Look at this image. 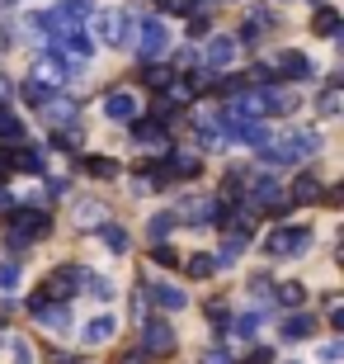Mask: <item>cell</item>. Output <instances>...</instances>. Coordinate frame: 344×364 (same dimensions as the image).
<instances>
[{
    "label": "cell",
    "instance_id": "obj_24",
    "mask_svg": "<svg viewBox=\"0 0 344 364\" xmlns=\"http://www.w3.org/2000/svg\"><path fill=\"white\" fill-rule=\"evenodd\" d=\"M269 294H274L278 303H283V308H292V312H297V308H302V303H306V289H302V284H297V279L278 284V289H269Z\"/></svg>",
    "mask_w": 344,
    "mask_h": 364
},
{
    "label": "cell",
    "instance_id": "obj_1",
    "mask_svg": "<svg viewBox=\"0 0 344 364\" xmlns=\"http://www.w3.org/2000/svg\"><path fill=\"white\" fill-rule=\"evenodd\" d=\"M52 232V218L43 213V208H14L10 218H5V242L19 251V246L38 242V237H48Z\"/></svg>",
    "mask_w": 344,
    "mask_h": 364
},
{
    "label": "cell",
    "instance_id": "obj_25",
    "mask_svg": "<svg viewBox=\"0 0 344 364\" xmlns=\"http://www.w3.org/2000/svg\"><path fill=\"white\" fill-rule=\"evenodd\" d=\"M292 151H297V161H302V156H316L321 151V133L316 128H297V133H292Z\"/></svg>",
    "mask_w": 344,
    "mask_h": 364
},
{
    "label": "cell",
    "instance_id": "obj_13",
    "mask_svg": "<svg viewBox=\"0 0 344 364\" xmlns=\"http://www.w3.org/2000/svg\"><path fill=\"white\" fill-rule=\"evenodd\" d=\"M260 322H265V317H260V312H240V317H231V322H226V346H250L255 341V331H260Z\"/></svg>",
    "mask_w": 344,
    "mask_h": 364
},
{
    "label": "cell",
    "instance_id": "obj_18",
    "mask_svg": "<svg viewBox=\"0 0 344 364\" xmlns=\"http://www.w3.org/2000/svg\"><path fill=\"white\" fill-rule=\"evenodd\" d=\"M344 28V14L331 10V5H316V14H311V33H321V38H335Z\"/></svg>",
    "mask_w": 344,
    "mask_h": 364
},
{
    "label": "cell",
    "instance_id": "obj_39",
    "mask_svg": "<svg viewBox=\"0 0 344 364\" xmlns=\"http://www.w3.org/2000/svg\"><path fill=\"white\" fill-rule=\"evenodd\" d=\"M340 355H344V346H340V341H326V346H321V360H326V364H335Z\"/></svg>",
    "mask_w": 344,
    "mask_h": 364
},
{
    "label": "cell",
    "instance_id": "obj_43",
    "mask_svg": "<svg viewBox=\"0 0 344 364\" xmlns=\"http://www.w3.org/2000/svg\"><path fill=\"white\" fill-rule=\"evenodd\" d=\"M146 360H151V355L137 346V350H123V360H118V364H146Z\"/></svg>",
    "mask_w": 344,
    "mask_h": 364
},
{
    "label": "cell",
    "instance_id": "obj_33",
    "mask_svg": "<svg viewBox=\"0 0 344 364\" xmlns=\"http://www.w3.org/2000/svg\"><path fill=\"white\" fill-rule=\"evenodd\" d=\"M19 274H24L19 260H0V294H14L19 289Z\"/></svg>",
    "mask_w": 344,
    "mask_h": 364
},
{
    "label": "cell",
    "instance_id": "obj_41",
    "mask_svg": "<svg viewBox=\"0 0 344 364\" xmlns=\"http://www.w3.org/2000/svg\"><path fill=\"white\" fill-rule=\"evenodd\" d=\"M199 364H236V360H231L226 350H203V360H199Z\"/></svg>",
    "mask_w": 344,
    "mask_h": 364
},
{
    "label": "cell",
    "instance_id": "obj_22",
    "mask_svg": "<svg viewBox=\"0 0 344 364\" xmlns=\"http://www.w3.org/2000/svg\"><path fill=\"white\" fill-rule=\"evenodd\" d=\"M245 185H250V171H245V166H231V171L222 176V194L226 199H245Z\"/></svg>",
    "mask_w": 344,
    "mask_h": 364
},
{
    "label": "cell",
    "instance_id": "obj_16",
    "mask_svg": "<svg viewBox=\"0 0 344 364\" xmlns=\"http://www.w3.org/2000/svg\"><path fill=\"white\" fill-rule=\"evenodd\" d=\"M278 336L292 341V346H297V341H311V336H316V317H311V312H292V317H283Z\"/></svg>",
    "mask_w": 344,
    "mask_h": 364
},
{
    "label": "cell",
    "instance_id": "obj_32",
    "mask_svg": "<svg viewBox=\"0 0 344 364\" xmlns=\"http://www.w3.org/2000/svg\"><path fill=\"white\" fill-rule=\"evenodd\" d=\"M142 81H146V85H156V90H165V85L174 81V67H160V62H146V67H142Z\"/></svg>",
    "mask_w": 344,
    "mask_h": 364
},
{
    "label": "cell",
    "instance_id": "obj_23",
    "mask_svg": "<svg viewBox=\"0 0 344 364\" xmlns=\"http://www.w3.org/2000/svg\"><path fill=\"white\" fill-rule=\"evenodd\" d=\"M99 223H109V213H104V203H94V199H85V203H76V228H99Z\"/></svg>",
    "mask_w": 344,
    "mask_h": 364
},
{
    "label": "cell",
    "instance_id": "obj_7",
    "mask_svg": "<svg viewBox=\"0 0 344 364\" xmlns=\"http://www.w3.org/2000/svg\"><path fill=\"white\" fill-rule=\"evenodd\" d=\"M274 76H283V81H316V62L306 53H297V48H288V53H278Z\"/></svg>",
    "mask_w": 344,
    "mask_h": 364
},
{
    "label": "cell",
    "instance_id": "obj_28",
    "mask_svg": "<svg viewBox=\"0 0 344 364\" xmlns=\"http://www.w3.org/2000/svg\"><path fill=\"white\" fill-rule=\"evenodd\" d=\"M80 171H85V176H94V180H113V176H118V161H109V156H85V161H80Z\"/></svg>",
    "mask_w": 344,
    "mask_h": 364
},
{
    "label": "cell",
    "instance_id": "obj_4",
    "mask_svg": "<svg viewBox=\"0 0 344 364\" xmlns=\"http://www.w3.org/2000/svg\"><path fill=\"white\" fill-rule=\"evenodd\" d=\"M99 33L109 48H128L137 33V10H104L99 14Z\"/></svg>",
    "mask_w": 344,
    "mask_h": 364
},
{
    "label": "cell",
    "instance_id": "obj_15",
    "mask_svg": "<svg viewBox=\"0 0 344 364\" xmlns=\"http://www.w3.org/2000/svg\"><path fill=\"white\" fill-rule=\"evenodd\" d=\"M255 100H260V114H292V109H297L292 90H278V85H260Z\"/></svg>",
    "mask_w": 344,
    "mask_h": 364
},
{
    "label": "cell",
    "instance_id": "obj_17",
    "mask_svg": "<svg viewBox=\"0 0 344 364\" xmlns=\"http://www.w3.org/2000/svg\"><path fill=\"white\" fill-rule=\"evenodd\" d=\"M113 331H118V322H113V317L104 312V317H90V322L80 326V341H85V346H104Z\"/></svg>",
    "mask_w": 344,
    "mask_h": 364
},
{
    "label": "cell",
    "instance_id": "obj_36",
    "mask_svg": "<svg viewBox=\"0 0 344 364\" xmlns=\"http://www.w3.org/2000/svg\"><path fill=\"white\" fill-rule=\"evenodd\" d=\"M80 289H90L99 303H109V298H113V284H109L104 274H90V270H85V284H80Z\"/></svg>",
    "mask_w": 344,
    "mask_h": 364
},
{
    "label": "cell",
    "instance_id": "obj_20",
    "mask_svg": "<svg viewBox=\"0 0 344 364\" xmlns=\"http://www.w3.org/2000/svg\"><path fill=\"white\" fill-rule=\"evenodd\" d=\"M321 194H326V189H321L316 176H297V180H292V189H288V199H292V203H316Z\"/></svg>",
    "mask_w": 344,
    "mask_h": 364
},
{
    "label": "cell",
    "instance_id": "obj_31",
    "mask_svg": "<svg viewBox=\"0 0 344 364\" xmlns=\"http://www.w3.org/2000/svg\"><path fill=\"white\" fill-rule=\"evenodd\" d=\"M184 270L194 274V279H208V274H217V260H212L208 251H194V256L184 260Z\"/></svg>",
    "mask_w": 344,
    "mask_h": 364
},
{
    "label": "cell",
    "instance_id": "obj_40",
    "mask_svg": "<svg viewBox=\"0 0 344 364\" xmlns=\"http://www.w3.org/2000/svg\"><path fill=\"white\" fill-rule=\"evenodd\" d=\"M160 5H165V10H174V14H194V5H199V0H160Z\"/></svg>",
    "mask_w": 344,
    "mask_h": 364
},
{
    "label": "cell",
    "instance_id": "obj_38",
    "mask_svg": "<svg viewBox=\"0 0 344 364\" xmlns=\"http://www.w3.org/2000/svg\"><path fill=\"white\" fill-rule=\"evenodd\" d=\"M151 260H156L160 270H170V265H179V256H174V251H170L165 242H156V251H151Z\"/></svg>",
    "mask_w": 344,
    "mask_h": 364
},
{
    "label": "cell",
    "instance_id": "obj_19",
    "mask_svg": "<svg viewBox=\"0 0 344 364\" xmlns=\"http://www.w3.org/2000/svg\"><path fill=\"white\" fill-rule=\"evenodd\" d=\"M189 223H194V228H217V213H222V208H217V199H189Z\"/></svg>",
    "mask_w": 344,
    "mask_h": 364
},
{
    "label": "cell",
    "instance_id": "obj_44",
    "mask_svg": "<svg viewBox=\"0 0 344 364\" xmlns=\"http://www.w3.org/2000/svg\"><path fill=\"white\" fill-rule=\"evenodd\" d=\"M0 5H19V0H0Z\"/></svg>",
    "mask_w": 344,
    "mask_h": 364
},
{
    "label": "cell",
    "instance_id": "obj_29",
    "mask_svg": "<svg viewBox=\"0 0 344 364\" xmlns=\"http://www.w3.org/2000/svg\"><path fill=\"white\" fill-rule=\"evenodd\" d=\"M340 85H344V76H331V85L321 90V100H316V109L331 119V114H340Z\"/></svg>",
    "mask_w": 344,
    "mask_h": 364
},
{
    "label": "cell",
    "instance_id": "obj_14",
    "mask_svg": "<svg viewBox=\"0 0 344 364\" xmlns=\"http://www.w3.org/2000/svg\"><path fill=\"white\" fill-rule=\"evenodd\" d=\"M236 48H240V43L231 38V33H217V38L208 43V53H203V67H208V71H222V67H231V57H236Z\"/></svg>",
    "mask_w": 344,
    "mask_h": 364
},
{
    "label": "cell",
    "instance_id": "obj_35",
    "mask_svg": "<svg viewBox=\"0 0 344 364\" xmlns=\"http://www.w3.org/2000/svg\"><path fill=\"white\" fill-rule=\"evenodd\" d=\"M199 147L203 151H217V147H222V133H217V123H212V119H199Z\"/></svg>",
    "mask_w": 344,
    "mask_h": 364
},
{
    "label": "cell",
    "instance_id": "obj_10",
    "mask_svg": "<svg viewBox=\"0 0 344 364\" xmlns=\"http://www.w3.org/2000/svg\"><path fill=\"white\" fill-rule=\"evenodd\" d=\"M142 298H151V303H156L160 312H179V308H189V294L179 289V284H165V279H156Z\"/></svg>",
    "mask_w": 344,
    "mask_h": 364
},
{
    "label": "cell",
    "instance_id": "obj_5",
    "mask_svg": "<svg viewBox=\"0 0 344 364\" xmlns=\"http://www.w3.org/2000/svg\"><path fill=\"white\" fill-rule=\"evenodd\" d=\"M133 43H137V53H142L146 62H156V57L165 53V48H170V28L160 24V19H137Z\"/></svg>",
    "mask_w": 344,
    "mask_h": 364
},
{
    "label": "cell",
    "instance_id": "obj_12",
    "mask_svg": "<svg viewBox=\"0 0 344 364\" xmlns=\"http://www.w3.org/2000/svg\"><path fill=\"white\" fill-rule=\"evenodd\" d=\"M137 109H142V105H137L133 90H109V95H104V114H109L113 123H133Z\"/></svg>",
    "mask_w": 344,
    "mask_h": 364
},
{
    "label": "cell",
    "instance_id": "obj_27",
    "mask_svg": "<svg viewBox=\"0 0 344 364\" xmlns=\"http://www.w3.org/2000/svg\"><path fill=\"white\" fill-rule=\"evenodd\" d=\"M94 232H99V242H104L109 251H113V256H123V251H128V232H123L118 223H99Z\"/></svg>",
    "mask_w": 344,
    "mask_h": 364
},
{
    "label": "cell",
    "instance_id": "obj_8",
    "mask_svg": "<svg viewBox=\"0 0 344 364\" xmlns=\"http://www.w3.org/2000/svg\"><path fill=\"white\" fill-rule=\"evenodd\" d=\"M142 350H146V355H170V350H174V331H170V322H160V317H146V322H142Z\"/></svg>",
    "mask_w": 344,
    "mask_h": 364
},
{
    "label": "cell",
    "instance_id": "obj_11",
    "mask_svg": "<svg viewBox=\"0 0 344 364\" xmlns=\"http://www.w3.org/2000/svg\"><path fill=\"white\" fill-rule=\"evenodd\" d=\"M38 119L52 123V128H67V123H80V114H76V105H71V100L52 95V100H43V105H38Z\"/></svg>",
    "mask_w": 344,
    "mask_h": 364
},
{
    "label": "cell",
    "instance_id": "obj_34",
    "mask_svg": "<svg viewBox=\"0 0 344 364\" xmlns=\"http://www.w3.org/2000/svg\"><path fill=\"white\" fill-rule=\"evenodd\" d=\"M0 142H24V123L0 109Z\"/></svg>",
    "mask_w": 344,
    "mask_h": 364
},
{
    "label": "cell",
    "instance_id": "obj_9",
    "mask_svg": "<svg viewBox=\"0 0 344 364\" xmlns=\"http://www.w3.org/2000/svg\"><path fill=\"white\" fill-rule=\"evenodd\" d=\"M133 137L142 142L146 151H156V156H165V151H170V137H165V123H156V119H133Z\"/></svg>",
    "mask_w": 344,
    "mask_h": 364
},
{
    "label": "cell",
    "instance_id": "obj_42",
    "mask_svg": "<svg viewBox=\"0 0 344 364\" xmlns=\"http://www.w3.org/2000/svg\"><path fill=\"white\" fill-rule=\"evenodd\" d=\"M269 360H274V350H265V346H255V350L245 355V364H269Z\"/></svg>",
    "mask_w": 344,
    "mask_h": 364
},
{
    "label": "cell",
    "instance_id": "obj_3",
    "mask_svg": "<svg viewBox=\"0 0 344 364\" xmlns=\"http://www.w3.org/2000/svg\"><path fill=\"white\" fill-rule=\"evenodd\" d=\"M80 284H85V270H80V265H57L38 289H43V298H52V303H71V298L80 294Z\"/></svg>",
    "mask_w": 344,
    "mask_h": 364
},
{
    "label": "cell",
    "instance_id": "obj_30",
    "mask_svg": "<svg viewBox=\"0 0 344 364\" xmlns=\"http://www.w3.org/2000/svg\"><path fill=\"white\" fill-rule=\"evenodd\" d=\"M19 95H24V105H28V109H38L43 100H52V85L33 76V81H24V85H19Z\"/></svg>",
    "mask_w": 344,
    "mask_h": 364
},
{
    "label": "cell",
    "instance_id": "obj_2",
    "mask_svg": "<svg viewBox=\"0 0 344 364\" xmlns=\"http://www.w3.org/2000/svg\"><path fill=\"white\" fill-rule=\"evenodd\" d=\"M260 246H265L269 260H292L302 251H311V228H274Z\"/></svg>",
    "mask_w": 344,
    "mask_h": 364
},
{
    "label": "cell",
    "instance_id": "obj_21",
    "mask_svg": "<svg viewBox=\"0 0 344 364\" xmlns=\"http://www.w3.org/2000/svg\"><path fill=\"white\" fill-rule=\"evenodd\" d=\"M85 142V123H67V128H52V147L57 151H76Z\"/></svg>",
    "mask_w": 344,
    "mask_h": 364
},
{
    "label": "cell",
    "instance_id": "obj_6",
    "mask_svg": "<svg viewBox=\"0 0 344 364\" xmlns=\"http://www.w3.org/2000/svg\"><path fill=\"white\" fill-rule=\"evenodd\" d=\"M28 312H33V317H38V326H48V331H67V326H71V308H67V303L43 298V289L28 298Z\"/></svg>",
    "mask_w": 344,
    "mask_h": 364
},
{
    "label": "cell",
    "instance_id": "obj_26",
    "mask_svg": "<svg viewBox=\"0 0 344 364\" xmlns=\"http://www.w3.org/2000/svg\"><path fill=\"white\" fill-rule=\"evenodd\" d=\"M174 223H179L174 213H151V218H146V237H151V246H156V242H165V237L174 232Z\"/></svg>",
    "mask_w": 344,
    "mask_h": 364
},
{
    "label": "cell",
    "instance_id": "obj_37",
    "mask_svg": "<svg viewBox=\"0 0 344 364\" xmlns=\"http://www.w3.org/2000/svg\"><path fill=\"white\" fill-rule=\"evenodd\" d=\"M208 322H212V331L222 336L226 322H231V308H226V303H208Z\"/></svg>",
    "mask_w": 344,
    "mask_h": 364
}]
</instances>
